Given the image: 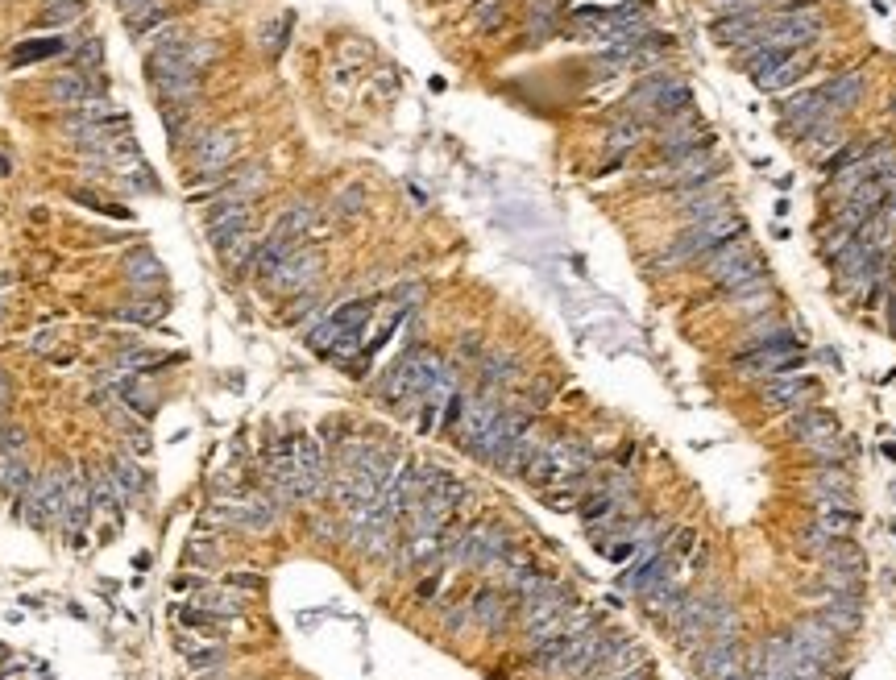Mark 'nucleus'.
<instances>
[{"instance_id": "nucleus-1", "label": "nucleus", "mask_w": 896, "mask_h": 680, "mask_svg": "<svg viewBox=\"0 0 896 680\" xmlns=\"http://www.w3.org/2000/svg\"><path fill=\"white\" fill-rule=\"evenodd\" d=\"M378 311V299H349L341 303L336 311H328V316L307 332V349L320 353V357H332V361H349L353 353L366 349V328L374 320Z\"/></svg>"}, {"instance_id": "nucleus-2", "label": "nucleus", "mask_w": 896, "mask_h": 680, "mask_svg": "<svg viewBox=\"0 0 896 680\" xmlns=\"http://www.w3.org/2000/svg\"><path fill=\"white\" fill-rule=\"evenodd\" d=\"M743 233V220L735 212H722L714 220H697V224H685V233L677 241H668L660 249V258L652 262L656 270H677L685 262H702L710 249H718L722 241H731Z\"/></svg>"}, {"instance_id": "nucleus-3", "label": "nucleus", "mask_w": 896, "mask_h": 680, "mask_svg": "<svg viewBox=\"0 0 896 680\" xmlns=\"http://www.w3.org/2000/svg\"><path fill=\"white\" fill-rule=\"evenodd\" d=\"M718 158L714 150H693L677 162H660L652 170L639 175V187H664V191H702V187H714L718 183Z\"/></svg>"}, {"instance_id": "nucleus-4", "label": "nucleus", "mask_w": 896, "mask_h": 680, "mask_svg": "<svg viewBox=\"0 0 896 680\" xmlns=\"http://www.w3.org/2000/svg\"><path fill=\"white\" fill-rule=\"evenodd\" d=\"M63 490H67V473L59 469H46V473H34L30 490L21 494V515L30 527L46 531L50 523L63 519Z\"/></svg>"}, {"instance_id": "nucleus-5", "label": "nucleus", "mask_w": 896, "mask_h": 680, "mask_svg": "<svg viewBox=\"0 0 896 680\" xmlns=\"http://www.w3.org/2000/svg\"><path fill=\"white\" fill-rule=\"evenodd\" d=\"M867 577V560L851 540H834L822 556H818V585L826 593H843V589H859Z\"/></svg>"}, {"instance_id": "nucleus-6", "label": "nucleus", "mask_w": 896, "mask_h": 680, "mask_svg": "<svg viewBox=\"0 0 896 680\" xmlns=\"http://www.w3.org/2000/svg\"><path fill=\"white\" fill-rule=\"evenodd\" d=\"M320 274H324V253L320 249H295L291 258L262 282V287L270 295H278V299H295L303 291H316Z\"/></svg>"}, {"instance_id": "nucleus-7", "label": "nucleus", "mask_w": 896, "mask_h": 680, "mask_svg": "<svg viewBox=\"0 0 896 680\" xmlns=\"http://www.w3.org/2000/svg\"><path fill=\"white\" fill-rule=\"evenodd\" d=\"M498 415H502V394H490V390L461 394V415H457V423H453L457 444L469 452L473 444H478V440L494 428V419H498Z\"/></svg>"}, {"instance_id": "nucleus-8", "label": "nucleus", "mask_w": 896, "mask_h": 680, "mask_svg": "<svg viewBox=\"0 0 896 680\" xmlns=\"http://www.w3.org/2000/svg\"><path fill=\"white\" fill-rule=\"evenodd\" d=\"M241 154V137L233 129H200L191 137V166L204 170V175H220V170H229Z\"/></svg>"}, {"instance_id": "nucleus-9", "label": "nucleus", "mask_w": 896, "mask_h": 680, "mask_svg": "<svg viewBox=\"0 0 896 680\" xmlns=\"http://www.w3.org/2000/svg\"><path fill=\"white\" fill-rule=\"evenodd\" d=\"M295 469H299V502H320L332 477L320 436H295Z\"/></svg>"}, {"instance_id": "nucleus-10", "label": "nucleus", "mask_w": 896, "mask_h": 680, "mask_svg": "<svg viewBox=\"0 0 896 680\" xmlns=\"http://www.w3.org/2000/svg\"><path fill=\"white\" fill-rule=\"evenodd\" d=\"M826 121H834V112H830V104H826V96H822V88H809V92H797V96H789L780 104V129L789 133V137H809L818 125H826Z\"/></svg>"}, {"instance_id": "nucleus-11", "label": "nucleus", "mask_w": 896, "mask_h": 680, "mask_svg": "<svg viewBox=\"0 0 896 680\" xmlns=\"http://www.w3.org/2000/svg\"><path fill=\"white\" fill-rule=\"evenodd\" d=\"M249 216H254V208H249V200H233V195H220V200L208 208L204 216V229H208V241L216 249L233 245L241 233H249Z\"/></svg>"}, {"instance_id": "nucleus-12", "label": "nucleus", "mask_w": 896, "mask_h": 680, "mask_svg": "<svg viewBox=\"0 0 896 680\" xmlns=\"http://www.w3.org/2000/svg\"><path fill=\"white\" fill-rule=\"evenodd\" d=\"M789 639V647L797 651V656H809V660H818V664H834V656H838V635L826 627V622L818 618V614H809V618H797L793 622V631L784 635Z\"/></svg>"}, {"instance_id": "nucleus-13", "label": "nucleus", "mask_w": 896, "mask_h": 680, "mask_svg": "<svg viewBox=\"0 0 896 680\" xmlns=\"http://www.w3.org/2000/svg\"><path fill=\"white\" fill-rule=\"evenodd\" d=\"M814 390H818V382L809 378L805 370H797V374H776V378H768L760 386V403L768 411H797V407H805L809 399H814Z\"/></svg>"}, {"instance_id": "nucleus-14", "label": "nucleus", "mask_w": 896, "mask_h": 680, "mask_svg": "<svg viewBox=\"0 0 896 680\" xmlns=\"http://www.w3.org/2000/svg\"><path fill=\"white\" fill-rule=\"evenodd\" d=\"M672 569H677V556H672V552H656L648 560H631L627 569L619 573V589L631 593V598H643V593H652L656 585H664L672 577Z\"/></svg>"}, {"instance_id": "nucleus-15", "label": "nucleus", "mask_w": 896, "mask_h": 680, "mask_svg": "<svg viewBox=\"0 0 896 680\" xmlns=\"http://www.w3.org/2000/svg\"><path fill=\"white\" fill-rule=\"evenodd\" d=\"M818 618L826 622V627H830L838 639L855 635V631H859V622H863V589L826 593L822 606H818Z\"/></svg>"}, {"instance_id": "nucleus-16", "label": "nucleus", "mask_w": 896, "mask_h": 680, "mask_svg": "<svg viewBox=\"0 0 896 680\" xmlns=\"http://www.w3.org/2000/svg\"><path fill=\"white\" fill-rule=\"evenodd\" d=\"M473 370H478V390H490V394H502L523 382V365L511 349H486Z\"/></svg>"}, {"instance_id": "nucleus-17", "label": "nucleus", "mask_w": 896, "mask_h": 680, "mask_svg": "<svg viewBox=\"0 0 896 680\" xmlns=\"http://www.w3.org/2000/svg\"><path fill=\"white\" fill-rule=\"evenodd\" d=\"M755 258V245L747 241V233H739V237H731V241H722L718 249H710L706 258H702V274L714 282V287H722L726 278H731L739 266H747Z\"/></svg>"}, {"instance_id": "nucleus-18", "label": "nucleus", "mask_w": 896, "mask_h": 680, "mask_svg": "<svg viewBox=\"0 0 896 680\" xmlns=\"http://www.w3.org/2000/svg\"><path fill=\"white\" fill-rule=\"evenodd\" d=\"M511 618H515V602H511L502 589H490V585H486V589H478V593L469 598V622H478V627L490 631V635H498Z\"/></svg>"}, {"instance_id": "nucleus-19", "label": "nucleus", "mask_w": 896, "mask_h": 680, "mask_svg": "<svg viewBox=\"0 0 896 680\" xmlns=\"http://www.w3.org/2000/svg\"><path fill=\"white\" fill-rule=\"evenodd\" d=\"M743 664V647L739 635H710L702 647H697V672L706 680H718L722 672H731Z\"/></svg>"}, {"instance_id": "nucleus-20", "label": "nucleus", "mask_w": 896, "mask_h": 680, "mask_svg": "<svg viewBox=\"0 0 896 680\" xmlns=\"http://www.w3.org/2000/svg\"><path fill=\"white\" fill-rule=\"evenodd\" d=\"M764 17H768V9H743V13H722V17H714V38H718V46L739 50L751 38H760Z\"/></svg>"}, {"instance_id": "nucleus-21", "label": "nucleus", "mask_w": 896, "mask_h": 680, "mask_svg": "<svg viewBox=\"0 0 896 680\" xmlns=\"http://www.w3.org/2000/svg\"><path fill=\"white\" fill-rule=\"evenodd\" d=\"M677 212L685 224H697V220H714L722 212H731V195L726 187H702V191H677Z\"/></svg>"}, {"instance_id": "nucleus-22", "label": "nucleus", "mask_w": 896, "mask_h": 680, "mask_svg": "<svg viewBox=\"0 0 896 680\" xmlns=\"http://www.w3.org/2000/svg\"><path fill=\"white\" fill-rule=\"evenodd\" d=\"M784 432H789L797 444H814V440H826V436H838V419L822 407H797L784 419Z\"/></svg>"}, {"instance_id": "nucleus-23", "label": "nucleus", "mask_w": 896, "mask_h": 680, "mask_svg": "<svg viewBox=\"0 0 896 680\" xmlns=\"http://www.w3.org/2000/svg\"><path fill=\"white\" fill-rule=\"evenodd\" d=\"M92 510H96V502H92V486H88V477L83 473H67V490H63V527L71 531V535H79L83 527L92 523Z\"/></svg>"}, {"instance_id": "nucleus-24", "label": "nucleus", "mask_w": 896, "mask_h": 680, "mask_svg": "<svg viewBox=\"0 0 896 680\" xmlns=\"http://www.w3.org/2000/svg\"><path fill=\"white\" fill-rule=\"evenodd\" d=\"M50 100L59 104V108H71V112H79V108H88L92 100H100V83H96L92 75H83V71L59 75V79L50 83Z\"/></svg>"}, {"instance_id": "nucleus-25", "label": "nucleus", "mask_w": 896, "mask_h": 680, "mask_svg": "<svg viewBox=\"0 0 896 680\" xmlns=\"http://www.w3.org/2000/svg\"><path fill=\"white\" fill-rule=\"evenodd\" d=\"M809 67H814V54H809V50H793V54H784V59L772 71H764L760 79H755V88H760V92H784V88H793V83Z\"/></svg>"}, {"instance_id": "nucleus-26", "label": "nucleus", "mask_w": 896, "mask_h": 680, "mask_svg": "<svg viewBox=\"0 0 896 680\" xmlns=\"http://www.w3.org/2000/svg\"><path fill=\"white\" fill-rule=\"evenodd\" d=\"M685 598H689V593H685L677 581L668 577V581H664V585H656L652 593H643L639 602H643V614H648L652 622H660V627H672V618H677V610L685 606Z\"/></svg>"}, {"instance_id": "nucleus-27", "label": "nucleus", "mask_w": 896, "mask_h": 680, "mask_svg": "<svg viewBox=\"0 0 896 680\" xmlns=\"http://www.w3.org/2000/svg\"><path fill=\"white\" fill-rule=\"evenodd\" d=\"M299 245L295 241H287V237H278V233H270L266 241H258V249H254V258H249V274H254L258 282H266L278 266H283L291 253H295Z\"/></svg>"}, {"instance_id": "nucleus-28", "label": "nucleus", "mask_w": 896, "mask_h": 680, "mask_svg": "<svg viewBox=\"0 0 896 680\" xmlns=\"http://www.w3.org/2000/svg\"><path fill=\"white\" fill-rule=\"evenodd\" d=\"M814 527L826 531L830 540H851V531L859 527V515H855V506H843V502H818Z\"/></svg>"}, {"instance_id": "nucleus-29", "label": "nucleus", "mask_w": 896, "mask_h": 680, "mask_svg": "<svg viewBox=\"0 0 896 680\" xmlns=\"http://www.w3.org/2000/svg\"><path fill=\"white\" fill-rule=\"evenodd\" d=\"M814 494H818V502H843V506H855V486H851L847 465H822L818 477H814Z\"/></svg>"}, {"instance_id": "nucleus-30", "label": "nucleus", "mask_w": 896, "mask_h": 680, "mask_svg": "<svg viewBox=\"0 0 896 680\" xmlns=\"http://www.w3.org/2000/svg\"><path fill=\"white\" fill-rule=\"evenodd\" d=\"M822 96L830 104V112H847L863 100V71H843L822 83Z\"/></svg>"}, {"instance_id": "nucleus-31", "label": "nucleus", "mask_w": 896, "mask_h": 680, "mask_svg": "<svg viewBox=\"0 0 896 680\" xmlns=\"http://www.w3.org/2000/svg\"><path fill=\"white\" fill-rule=\"evenodd\" d=\"M34 469L25 461V452H0V494L5 498H21L30 490Z\"/></svg>"}, {"instance_id": "nucleus-32", "label": "nucleus", "mask_w": 896, "mask_h": 680, "mask_svg": "<svg viewBox=\"0 0 896 680\" xmlns=\"http://www.w3.org/2000/svg\"><path fill=\"white\" fill-rule=\"evenodd\" d=\"M104 469H108V481H112V490H117V498H121L125 506H129V502H133L137 494L146 490V473L137 469V465H133L129 457H112V461H108Z\"/></svg>"}, {"instance_id": "nucleus-33", "label": "nucleus", "mask_w": 896, "mask_h": 680, "mask_svg": "<svg viewBox=\"0 0 896 680\" xmlns=\"http://www.w3.org/2000/svg\"><path fill=\"white\" fill-rule=\"evenodd\" d=\"M316 229V204H307V200H299V204H291L283 216L274 220V229L270 233H278V237H287V241H303L307 233Z\"/></svg>"}, {"instance_id": "nucleus-34", "label": "nucleus", "mask_w": 896, "mask_h": 680, "mask_svg": "<svg viewBox=\"0 0 896 680\" xmlns=\"http://www.w3.org/2000/svg\"><path fill=\"white\" fill-rule=\"evenodd\" d=\"M258 191H266V170L262 166H241L233 175H224L220 195H233V200H254Z\"/></svg>"}, {"instance_id": "nucleus-35", "label": "nucleus", "mask_w": 896, "mask_h": 680, "mask_svg": "<svg viewBox=\"0 0 896 680\" xmlns=\"http://www.w3.org/2000/svg\"><path fill=\"white\" fill-rule=\"evenodd\" d=\"M191 606L212 610V614H220V618H237V614L245 610V598H241V593H233V589H200V593L191 598Z\"/></svg>"}, {"instance_id": "nucleus-36", "label": "nucleus", "mask_w": 896, "mask_h": 680, "mask_svg": "<svg viewBox=\"0 0 896 680\" xmlns=\"http://www.w3.org/2000/svg\"><path fill=\"white\" fill-rule=\"evenodd\" d=\"M125 278L133 282L137 291H150V287H158L162 282V262L154 258V253H133V258H125Z\"/></svg>"}, {"instance_id": "nucleus-37", "label": "nucleus", "mask_w": 896, "mask_h": 680, "mask_svg": "<svg viewBox=\"0 0 896 680\" xmlns=\"http://www.w3.org/2000/svg\"><path fill=\"white\" fill-rule=\"evenodd\" d=\"M71 50V42L59 34V38H34V42H25V46H17L13 50V67H21V63H42V59H54V54H67Z\"/></svg>"}, {"instance_id": "nucleus-38", "label": "nucleus", "mask_w": 896, "mask_h": 680, "mask_svg": "<svg viewBox=\"0 0 896 680\" xmlns=\"http://www.w3.org/2000/svg\"><path fill=\"white\" fill-rule=\"evenodd\" d=\"M643 137H648V125L635 121V117H623L619 125L610 129V137H606V150H610V154H627V150H635V146H639Z\"/></svg>"}, {"instance_id": "nucleus-39", "label": "nucleus", "mask_w": 896, "mask_h": 680, "mask_svg": "<svg viewBox=\"0 0 896 680\" xmlns=\"http://www.w3.org/2000/svg\"><path fill=\"white\" fill-rule=\"evenodd\" d=\"M183 651H187V668L191 672H216V668L229 664V651H224L220 643H191Z\"/></svg>"}, {"instance_id": "nucleus-40", "label": "nucleus", "mask_w": 896, "mask_h": 680, "mask_svg": "<svg viewBox=\"0 0 896 680\" xmlns=\"http://www.w3.org/2000/svg\"><path fill=\"white\" fill-rule=\"evenodd\" d=\"M162 316H166L162 299H137V303H125L117 311V320H125V324H158Z\"/></svg>"}, {"instance_id": "nucleus-41", "label": "nucleus", "mask_w": 896, "mask_h": 680, "mask_svg": "<svg viewBox=\"0 0 896 680\" xmlns=\"http://www.w3.org/2000/svg\"><path fill=\"white\" fill-rule=\"evenodd\" d=\"M175 614H179L183 627H195V631H224V622H229V618H220V614H212V610H200V606H191V602L179 606Z\"/></svg>"}, {"instance_id": "nucleus-42", "label": "nucleus", "mask_w": 896, "mask_h": 680, "mask_svg": "<svg viewBox=\"0 0 896 680\" xmlns=\"http://www.w3.org/2000/svg\"><path fill=\"white\" fill-rule=\"evenodd\" d=\"M212 59H216V42H212V38H187V42H183V63H187V67L204 71Z\"/></svg>"}, {"instance_id": "nucleus-43", "label": "nucleus", "mask_w": 896, "mask_h": 680, "mask_svg": "<svg viewBox=\"0 0 896 680\" xmlns=\"http://www.w3.org/2000/svg\"><path fill=\"white\" fill-rule=\"evenodd\" d=\"M83 17V5L79 0H50L46 5V13L38 17L42 25H71V21H79Z\"/></svg>"}, {"instance_id": "nucleus-44", "label": "nucleus", "mask_w": 896, "mask_h": 680, "mask_svg": "<svg viewBox=\"0 0 896 680\" xmlns=\"http://www.w3.org/2000/svg\"><path fill=\"white\" fill-rule=\"evenodd\" d=\"M254 249H258V241L249 237V233H241L233 245H224L220 253H224V262H229L233 270H249V258H254Z\"/></svg>"}, {"instance_id": "nucleus-45", "label": "nucleus", "mask_w": 896, "mask_h": 680, "mask_svg": "<svg viewBox=\"0 0 896 680\" xmlns=\"http://www.w3.org/2000/svg\"><path fill=\"white\" fill-rule=\"evenodd\" d=\"M473 21H478V30H498V25L507 21V9H502V0H478V5H473Z\"/></svg>"}, {"instance_id": "nucleus-46", "label": "nucleus", "mask_w": 896, "mask_h": 680, "mask_svg": "<svg viewBox=\"0 0 896 680\" xmlns=\"http://www.w3.org/2000/svg\"><path fill=\"white\" fill-rule=\"evenodd\" d=\"M316 307H320V295H316V291L295 295V299H291V311H287V324H303L307 316H316Z\"/></svg>"}, {"instance_id": "nucleus-47", "label": "nucleus", "mask_w": 896, "mask_h": 680, "mask_svg": "<svg viewBox=\"0 0 896 680\" xmlns=\"http://www.w3.org/2000/svg\"><path fill=\"white\" fill-rule=\"evenodd\" d=\"M552 30H556V9L552 5H536V9H531V34L544 38Z\"/></svg>"}, {"instance_id": "nucleus-48", "label": "nucleus", "mask_w": 896, "mask_h": 680, "mask_svg": "<svg viewBox=\"0 0 896 680\" xmlns=\"http://www.w3.org/2000/svg\"><path fill=\"white\" fill-rule=\"evenodd\" d=\"M361 204H366V195H361V187H345L341 195H336V212L341 216H357Z\"/></svg>"}, {"instance_id": "nucleus-49", "label": "nucleus", "mask_w": 896, "mask_h": 680, "mask_svg": "<svg viewBox=\"0 0 896 680\" xmlns=\"http://www.w3.org/2000/svg\"><path fill=\"white\" fill-rule=\"evenodd\" d=\"M440 618H444V631H453V635H457L465 622H469V602H457V610H444Z\"/></svg>"}, {"instance_id": "nucleus-50", "label": "nucleus", "mask_w": 896, "mask_h": 680, "mask_svg": "<svg viewBox=\"0 0 896 680\" xmlns=\"http://www.w3.org/2000/svg\"><path fill=\"white\" fill-rule=\"evenodd\" d=\"M287 30H291V17H283V21L274 25V30H266V50H270V54L283 50V34H287Z\"/></svg>"}, {"instance_id": "nucleus-51", "label": "nucleus", "mask_w": 896, "mask_h": 680, "mask_svg": "<svg viewBox=\"0 0 896 680\" xmlns=\"http://www.w3.org/2000/svg\"><path fill=\"white\" fill-rule=\"evenodd\" d=\"M187 556H191L195 564H208V560H216V548H212V544H204V540H191Z\"/></svg>"}, {"instance_id": "nucleus-52", "label": "nucleus", "mask_w": 896, "mask_h": 680, "mask_svg": "<svg viewBox=\"0 0 896 680\" xmlns=\"http://www.w3.org/2000/svg\"><path fill=\"white\" fill-rule=\"evenodd\" d=\"M75 59H79V63H100V42H96V38H92V42H83V46L75 50Z\"/></svg>"}, {"instance_id": "nucleus-53", "label": "nucleus", "mask_w": 896, "mask_h": 680, "mask_svg": "<svg viewBox=\"0 0 896 680\" xmlns=\"http://www.w3.org/2000/svg\"><path fill=\"white\" fill-rule=\"evenodd\" d=\"M229 585H237V589H262V577H254V573H233Z\"/></svg>"}, {"instance_id": "nucleus-54", "label": "nucleus", "mask_w": 896, "mask_h": 680, "mask_svg": "<svg viewBox=\"0 0 896 680\" xmlns=\"http://www.w3.org/2000/svg\"><path fill=\"white\" fill-rule=\"evenodd\" d=\"M154 0H117V9L125 13V17H133V13H142V9H150Z\"/></svg>"}, {"instance_id": "nucleus-55", "label": "nucleus", "mask_w": 896, "mask_h": 680, "mask_svg": "<svg viewBox=\"0 0 896 680\" xmlns=\"http://www.w3.org/2000/svg\"><path fill=\"white\" fill-rule=\"evenodd\" d=\"M718 680H755V676H751V668H747V664H739V668H731V672H722Z\"/></svg>"}, {"instance_id": "nucleus-56", "label": "nucleus", "mask_w": 896, "mask_h": 680, "mask_svg": "<svg viewBox=\"0 0 896 680\" xmlns=\"http://www.w3.org/2000/svg\"><path fill=\"white\" fill-rule=\"evenodd\" d=\"M50 345H54V336H50V332H42L38 340H30V349H34V353H46Z\"/></svg>"}, {"instance_id": "nucleus-57", "label": "nucleus", "mask_w": 896, "mask_h": 680, "mask_svg": "<svg viewBox=\"0 0 896 680\" xmlns=\"http://www.w3.org/2000/svg\"><path fill=\"white\" fill-rule=\"evenodd\" d=\"M9 175H13V158H9L5 150H0V179H9Z\"/></svg>"}, {"instance_id": "nucleus-58", "label": "nucleus", "mask_w": 896, "mask_h": 680, "mask_svg": "<svg viewBox=\"0 0 896 680\" xmlns=\"http://www.w3.org/2000/svg\"><path fill=\"white\" fill-rule=\"evenodd\" d=\"M892 117H896V100H892Z\"/></svg>"}, {"instance_id": "nucleus-59", "label": "nucleus", "mask_w": 896, "mask_h": 680, "mask_svg": "<svg viewBox=\"0 0 896 680\" xmlns=\"http://www.w3.org/2000/svg\"><path fill=\"white\" fill-rule=\"evenodd\" d=\"M0 660H5V651H0Z\"/></svg>"}]
</instances>
